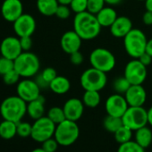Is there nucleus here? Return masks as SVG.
Returning a JSON list of instances; mask_svg holds the SVG:
<instances>
[{"mask_svg": "<svg viewBox=\"0 0 152 152\" xmlns=\"http://www.w3.org/2000/svg\"><path fill=\"white\" fill-rule=\"evenodd\" d=\"M129 105L124 98V95H121L118 93H115L109 96L105 103V109L107 115L122 117Z\"/></svg>", "mask_w": 152, "mask_h": 152, "instance_id": "13", "label": "nucleus"}, {"mask_svg": "<svg viewBox=\"0 0 152 152\" xmlns=\"http://www.w3.org/2000/svg\"><path fill=\"white\" fill-rule=\"evenodd\" d=\"M58 3L60 5H66V6H69L71 4V2L72 1V0H57Z\"/></svg>", "mask_w": 152, "mask_h": 152, "instance_id": "49", "label": "nucleus"}, {"mask_svg": "<svg viewBox=\"0 0 152 152\" xmlns=\"http://www.w3.org/2000/svg\"><path fill=\"white\" fill-rule=\"evenodd\" d=\"M147 38L145 33L140 29L132 28L124 38V45L126 53L132 58H139L146 52Z\"/></svg>", "mask_w": 152, "mask_h": 152, "instance_id": "5", "label": "nucleus"}, {"mask_svg": "<svg viewBox=\"0 0 152 152\" xmlns=\"http://www.w3.org/2000/svg\"><path fill=\"white\" fill-rule=\"evenodd\" d=\"M124 98L129 107H143L147 99V92L142 85H131Z\"/></svg>", "mask_w": 152, "mask_h": 152, "instance_id": "18", "label": "nucleus"}, {"mask_svg": "<svg viewBox=\"0 0 152 152\" xmlns=\"http://www.w3.org/2000/svg\"><path fill=\"white\" fill-rule=\"evenodd\" d=\"M0 114L5 120L19 123L27 114V102L19 96L7 97L0 105Z\"/></svg>", "mask_w": 152, "mask_h": 152, "instance_id": "2", "label": "nucleus"}, {"mask_svg": "<svg viewBox=\"0 0 152 152\" xmlns=\"http://www.w3.org/2000/svg\"><path fill=\"white\" fill-rule=\"evenodd\" d=\"M123 0H105L106 4H108L110 6H116L118 4H120Z\"/></svg>", "mask_w": 152, "mask_h": 152, "instance_id": "46", "label": "nucleus"}, {"mask_svg": "<svg viewBox=\"0 0 152 152\" xmlns=\"http://www.w3.org/2000/svg\"><path fill=\"white\" fill-rule=\"evenodd\" d=\"M138 59H139L140 62L142 64H144L145 66H148V65L151 64V62H152V56H151L149 54H148L147 52L143 53Z\"/></svg>", "mask_w": 152, "mask_h": 152, "instance_id": "42", "label": "nucleus"}, {"mask_svg": "<svg viewBox=\"0 0 152 152\" xmlns=\"http://www.w3.org/2000/svg\"><path fill=\"white\" fill-rule=\"evenodd\" d=\"M23 52V51L21 47L20 38L8 36L5 38L0 44L1 56L11 60H15V58H17Z\"/></svg>", "mask_w": 152, "mask_h": 152, "instance_id": "14", "label": "nucleus"}, {"mask_svg": "<svg viewBox=\"0 0 152 152\" xmlns=\"http://www.w3.org/2000/svg\"><path fill=\"white\" fill-rule=\"evenodd\" d=\"M131 83L128 82V80L124 77V76H121V77L116 78L113 83V89L115 91V93L124 95L125 92L130 88Z\"/></svg>", "mask_w": 152, "mask_h": 152, "instance_id": "30", "label": "nucleus"}, {"mask_svg": "<svg viewBox=\"0 0 152 152\" xmlns=\"http://www.w3.org/2000/svg\"><path fill=\"white\" fill-rule=\"evenodd\" d=\"M70 8L75 14H80L87 11L88 0H72L69 5Z\"/></svg>", "mask_w": 152, "mask_h": 152, "instance_id": "36", "label": "nucleus"}, {"mask_svg": "<svg viewBox=\"0 0 152 152\" xmlns=\"http://www.w3.org/2000/svg\"><path fill=\"white\" fill-rule=\"evenodd\" d=\"M107 82V72H102L94 67L85 70L82 75L80 83L84 91H100L103 90Z\"/></svg>", "mask_w": 152, "mask_h": 152, "instance_id": "6", "label": "nucleus"}, {"mask_svg": "<svg viewBox=\"0 0 152 152\" xmlns=\"http://www.w3.org/2000/svg\"><path fill=\"white\" fill-rule=\"evenodd\" d=\"M70 62L74 65H80L83 62V56L79 51H76L70 55Z\"/></svg>", "mask_w": 152, "mask_h": 152, "instance_id": "40", "label": "nucleus"}, {"mask_svg": "<svg viewBox=\"0 0 152 152\" xmlns=\"http://www.w3.org/2000/svg\"><path fill=\"white\" fill-rule=\"evenodd\" d=\"M101 101V96L99 91H85L83 96V102L85 107L90 108L97 107Z\"/></svg>", "mask_w": 152, "mask_h": 152, "instance_id": "26", "label": "nucleus"}, {"mask_svg": "<svg viewBox=\"0 0 152 152\" xmlns=\"http://www.w3.org/2000/svg\"><path fill=\"white\" fill-rule=\"evenodd\" d=\"M58 146H60L58 144V142L56 141V140L52 137L47 140H45L44 142H42V148L46 151V152H56V149L58 148Z\"/></svg>", "mask_w": 152, "mask_h": 152, "instance_id": "37", "label": "nucleus"}, {"mask_svg": "<svg viewBox=\"0 0 152 152\" xmlns=\"http://www.w3.org/2000/svg\"><path fill=\"white\" fill-rule=\"evenodd\" d=\"M96 17L101 27H110L118 16L114 8L105 7L96 15Z\"/></svg>", "mask_w": 152, "mask_h": 152, "instance_id": "21", "label": "nucleus"}, {"mask_svg": "<svg viewBox=\"0 0 152 152\" xmlns=\"http://www.w3.org/2000/svg\"><path fill=\"white\" fill-rule=\"evenodd\" d=\"M124 76L131 85H142L147 78V66L142 64L138 58H133L125 65Z\"/></svg>", "mask_w": 152, "mask_h": 152, "instance_id": "10", "label": "nucleus"}, {"mask_svg": "<svg viewBox=\"0 0 152 152\" xmlns=\"http://www.w3.org/2000/svg\"><path fill=\"white\" fill-rule=\"evenodd\" d=\"M71 11H72L71 8L68 6H66V5H60L59 4L55 15L56 17H58L59 19L64 20V19H67V18L70 17Z\"/></svg>", "mask_w": 152, "mask_h": 152, "instance_id": "39", "label": "nucleus"}, {"mask_svg": "<svg viewBox=\"0 0 152 152\" xmlns=\"http://www.w3.org/2000/svg\"><path fill=\"white\" fill-rule=\"evenodd\" d=\"M117 152H145V148L140 146L135 140H130L120 144Z\"/></svg>", "mask_w": 152, "mask_h": 152, "instance_id": "31", "label": "nucleus"}, {"mask_svg": "<svg viewBox=\"0 0 152 152\" xmlns=\"http://www.w3.org/2000/svg\"><path fill=\"white\" fill-rule=\"evenodd\" d=\"M32 124L27 122H19L17 123V135L22 138H27L31 135Z\"/></svg>", "mask_w": 152, "mask_h": 152, "instance_id": "32", "label": "nucleus"}, {"mask_svg": "<svg viewBox=\"0 0 152 152\" xmlns=\"http://www.w3.org/2000/svg\"><path fill=\"white\" fill-rule=\"evenodd\" d=\"M35 82L37 83V84L39 86L40 89H47V88H49V84L42 78V76L40 75V73L36 77Z\"/></svg>", "mask_w": 152, "mask_h": 152, "instance_id": "44", "label": "nucleus"}, {"mask_svg": "<svg viewBox=\"0 0 152 152\" xmlns=\"http://www.w3.org/2000/svg\"><path fill=\"white\" fill-rule=\"evenodd\" d=\"M140 1H145V0H140Z\"/></svg>", "mask_w": 152, "mask_h": 152, "instance_id": "51", "label": "nucleus"}, {"mask_svg": "<svg viewBox=\"0 0 152 152\" xmlns=\"http://www.w3.org/2000/svg\"><path fill=\"white\" fill-rule=\"evenodd\" d=\"M82 38L74 31H68L63 34L60 44L63 51L68 55H71L80 50L82 47Z\"/></svg>", "mask_w": 152, "mask_h": 152, "instance_id": "17", "label": "nucleus"}, {"mask_svg": "<svg viewBox=\"0 0 152 152\" xmlns=\"http://www.w3.org/2000/svg\"><path fill=\"white\" fill-rule=\"evenodd\" d=\"M123 124L132 131L146 126L148 122V110L143 107H129L122 116Z\"/></svg>", "mask_w": 152, "mask_h": 152, "instance_id": "8", "label": "nucleus"}, {"mask_svg": "<svg viewBox=\"0 0 152 152\" xmlns=\"http://www.w3.org/2000/svg\"><path fill=\"white\" fill-rule=\"evenodd\" d=\"M84 104L83 100L77 98H72L65 101L63 108L66 119L77 122L80 120L84 112Z\"/></svg>", "mask_w": 152, "mask_h": 152, "instance_id": "16", "label": "nucleus"}, {"mask_svg": "<svg viewBox=\"0 0 152 152\" xmlns=\"http://www.w3.org/2000/svg\"><path fill=\"white\" fill-rule=\"evenodd\" d=\"M13 69H15L14 60L7 58L3 56H0V75L3 76Z\"/></svg>", "mask_w": 152, "mask_h": 152, "instance_id": "34", "label": "nucleus"}, {"mask_svg": "<svg viewBox=\"0 0 152 152\" xmlns=\"http://www.w3.org/2000/svg\"><path fill=\"white\" fill-rule=\"evenodd\" d=\"M132 132L133 131H132L131 129H129L125 125H123L114 133V136H115V140L119 144H123V143H125V142L132 140Z\"/></svg>", "mask_w": 152, "mask_h": 152, "instance_id": "28", "label": "nucleus"}, {"mask_svg": "<svg viewBox=\"0 0 152 152\" xmlns=\"http://www.w3.org/2000/svg\"><path fill=\"white\" fill-rule=\"evenodd\" d=\"M14 31L17 37H31L36 30V21L29 14H23L13 23Z\"/></svg>", "mask_w": 152, "mask_h": 152, "instance_id": "12", "label": "nucleus"}, {"mask_svg": "<svg viewBox=\"0 0 152 152\" xmlns=\"http://www.w3.org/2000/svg\"><path fill=\"white\" fill-rule=\"evenodd\" d=\"M146 52L152 56V39H148L147 41V46H146Z\"/></svg>", "mask_w": 152, "mask_h": 152, "instance_id": "45", "label": "nucleus"}, {"mask_svg": "<svg viewBox=\"0 0 152 152\" xmlns=\"http://www.w3.org/2000/svg\"><path fill=\"white\" fill-rule=\"evenodd\" d=\"M27 114L33 120H37L44 116L45 99L43 96L40 95L38 99L27 103Z\"/></svg>", "mask_w": 152, "mask_h": 152, "instance_id": "20", "label": "nucleus"}, {"mask_svg": "<svg viewBox=\"0 0 152 152\" xmlns=\"http://www.w3.org/2000/svg\"><path fill=\"white\" fill-rule=\"evenodd\" d=\"M142 22L145 25H152V12L146 11L142 15Z\"/></svg>", "mask_w": 152, "mask_h": 152, "instance_id": "43", "label": "nucleus"}, {"mask_svg": "<svg viewBox=\"0 0 152 152\" xmlns=\"http://www.w3.org/2000/svg\"><path fill=\"white\" fill-rule=\"evenodd\" d=\"M71 88L70 81L64 76L57 75L56 77L50 83L49 89L57 95H63L69 91Z\"/></svg>", "mask_w": 152, "mask_h": 152, "instance_id": "22", "label": "nucleus"}, {"mask_svg": "<svg viewBox=\"0 0 152 152\" xmlns=\"http://www.w3.org/2000/svg\"><path fill=\"white\" fill-rule=\"evenodd\" d=\"M145 7L147 11L152 12V0H145Z\"/></svg>", "mask_w": 152, "mask_h": 152, "instance_id": "47", "label": "nucleus"}, {"mask_svg": "<svg viewBox=\"0 0 152 152\" xmlns=\"http://www.w3.org/2000/svg\"><path fill=\"white\" fill-rule=\"evenodd\" d=\"M105 0H88L87 11L96 15L105 7Z\"/></svg>", "mask_w": 152, "mask_h": 152, "instance_id": "33", "label": "nucleus"}, {"mask_svg": "<svg viewBox=\"0 0 152 152\" xmlns=\"http://www.w3.org/2000/svg\"><path fill=\"white\" fill-rule=\"evenodd\" d=\"M134 140L143 148H148L152 144V131L147 125L135 131Z\"/></svg>", "mask_w": 152, "mask_h": 152, "instance_id": "23", "label": "nucleus"}, {"mask_svg": "<svg viewBox=\"0 0 152 152\" xmlns=\"http://www.w3.org/2000/svg\"><path fill=\"white\" fill-rule=\"evenodd\" d=\"M31 152H46V151H45L42 148H37L31 150Z\"/></svg>", "mask_w": 152, "mask_h": 152, "instance_id": "50", "label": "nucleus"}, {"mask_svg": "<svg viewBox=\"0 0 152 152\" xmlns=\"http://www.w3.org/2000/svg\"><path fill=\"white\" fill-rule=\"evenodd\" d=\"M40 75L42 76V78L48 84H50V83L57 76V73H56V71L54 68H52V67H47V68H45L40 72Z\"/></svg>", "mask_w": 152, "mask_h": 152, "instance_id": "38", "label": "nucleus"}, {"mask_svg": "<svg viewBox=\"0 0 152 152\" xmlns=\"http://www.w3.org/2000/svg\"><path fill=\"white\" fill-rule=\"evenodd\" d=\"M47 116L52 122H54L56 124H58L62 123L63 121H64L66 119L64 108L63 107H51L48 110Z\"/></svg>", "mask_w": 152, "mask_h": 152, "instance_id": "29", "label": "nucleus"}, {"mask_svg": "<svg viewBox=\"0 0 152 152\" xmlns=\"http://www.w3.org/2000/svg\"><path fill=\"white\" fill-rule=\"evenodd\" d=\"M23 14V6L21 0H4L1 6V15L3 18L14 23Z\"/></svg>", "mask_w": 152, "mask_h": 152, "instance_id": "15", "label": "nucleus"}, {"mask_svg": "<svg viewBox=\"0 0 152 152\" xmlns=\"http://www.w3.org/2000/svg\"><path fill=\"white\" fill-rule=\"evenodd\" d=\"M56 127V124L48 116L44 115L37 120H34L31 137L33 140L42 143L45 140L54 137Z\"/></svg>", "mask_w": 152, "mask_h": 152, "instance_id": "9", "label": "nucleus"}, {"mask_svg": "<svg viewBox=\"0 0 152 152\" xmlns=\"http://www.w3.org/2000/svg\"><path fill=\"white\" fill-rule=\"evenodd\" d=\"M59 3L57 0H37V8L45 16L55 15Z\"/></svg>", "mask_w": 152, "mask_h": 152, "instance_id": "24", "label": "nucleus"}, {"mask_svg": "<svg viewBox=\"0 0 152 152\" xmlns=\"http://www.w3.org/2000/svg\"><path fill=\"white\" fill-rule=\"evenodd\" d=\"M80 136V128L77 123L65 119L56 124L54 138L60 146L67 147L72 145Z\"/></svg>", "mask_w": 152, "mask_h": 152, "instance_id": "4", "label": "nucleus"}, {"mask_svg": "<svg viewBox=\"0 0 152 152\" xmlns=\"http://www.w3.org/2000/svg\"><path fill=\"white\" fill-rule=\"evenodd\" d=\"M20 43L23 51H30L32 48V39L31 37H22L20 38Z\"/></svg>", "mask_w": 152, "mask_h": 152, "instance_id": "41", "label": "nucleus"}, {"mask_svg": "<svg viewBox=\"0 0 152 152\" xmlns=\"http://www.w3.org/2000/svg\"><path fill=\"white\" fill-rule=\"evenodd\" d=\"M17 134V123L5 120L0 123V137L10 140Z\"/></svg>", "mask_w": 152, "mask_h": 152, "instance_id": "25", "label": "nucleus"}, {"mask_svg": "<svg viewBox=\"0 0 152 152\" xmlns=\"http://www.w3.org/2000/svg\"><path fill=\"white\" fill-rule=\"evenodd\" d=\"M40 88L34 80L24 78L20 81L16 86V93L25 102H31L40 96Z\"/></svg>", "mask_w": 152, "mask_h": 152, "instance_id": "11", "label": "nucleus"}, {"mask_svg": "<svg viewBox=\"0 0 152 152\" xmlns=\"http://www.w3.org/2000/svg\"><path fill=\"white\" fill-rule=\"evenodd\" d=\"M101 28L96 15L88 11L76 14L74 16L73 31L83 40L94 39L100 33Z\"/></svg>", "mask_w": 152, "mask_h": 152, "instance_id": "1", "label": "nucleus"}, {"mask_svg": "<svg viewBox=\"0 0 152 152\" xmlns=\"http://www.w3.org/2000/svg\"><path fill=\"white\" fill-rule=\"evenodd\" d=\"M109 28L113 37L124 39L132 31V23L127 16H118Z\"/></svg>", "mask_w": 152, "mask_h": 152, "instance_id": "19", "label": "nucleus"}, {"mask_svg": "<svg viewBox=\"0 0 152 152\" xmlns=\"http://www.w3.org/2000/svg\"><path fill=\"white\" fill-rule=\"evenodd\" d=\"M123 119L122 117H117V116H113L107 115L103 121V126L104 128L112 133H115L121 126H123Z\"/></svg>", "mask_w": 152, "mask_h": 152, "instance_id": "27", "label": "nucleus"}, {"mask_svg": "<svg viewBox=\"0 0 152 152\" xmlns=\"http://www.w3.org/2000/svg\"><path fill=\"white\" fill-rule=\"evenodd\" d=\"M21 76L15 69L11 70L5 75H3V82L7 85H15L20 82Z\"/></svg>", "mask_w": 152, "mask_h": 152, "instance_id": "35", "label": "nucleus"}, {"mask_svg": "<svg viewBox=\"0 0 152 152\" xmlns=\"http://www.w3.org/2000/svg\"><path fill=\"white\" fill-rule=\"evenodd\" d=\"M148 122L152 126V107L148 110Z\"/></svg>", "mask_w": 152, "mask_h": 152, "instance_id": "48", "label": "nucleus"}, {"mask_svg": "<svg viewBox=\"0 0 152 152\" xmlns=\"http://www.w3.org/2000/svg\"><path fill=\"white\" fill-rule=\"evenodd\" d=\"M15 69L23 78H31L35 76L40 67L39 57L30 51H23L14 60Z\"/></svg>", "mask_w": 152, "mask_h": 152, "instance_id": "3", "label": "nucleus"}, {"mask_svg": "<svg viewBox=\"0 0 152 152\" xmlns=\"http://www.w3.org/2000/svg\"><path fill=\"white\" fill-rule=\"evenodd\" d=\"M90 63L92 67L102 72H108L115 66V57L114 54L103 48H98L92 50L90 55Z\"/></svg>", "mask_w": 152, "mask_h": 152, "instance_id": "7", "label": "nucleus"}]
</instances>
